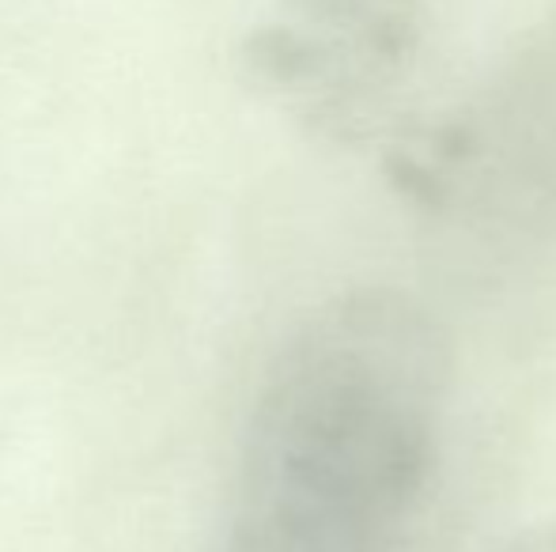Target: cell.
<instances>
[{
  "mask_svg": "<svg viewBox=\"0 0 556 552\" xmlns=\"http://www.w3.org/2000/svg\"><path fill=\"white\" fill-rule=\"evenodd\" d=\"M451 337L397 287L318 307L273 356L220 552H402L440 465Z\"/></svg>",
  "mask_w": 556,
  "mask_h": 552,
  "instance_id": "obj_1",
  "label": "cell"
},
{
  "mask_svg": "<svg viewBox=\"0 0 556 552\" xmlns=\"http://www.w3.org/2000/svg\"><path fill=\"white\" fill-rule=\"evenodd\" d=\"M394 193L484 239L556 228V15L534 27L454 111L382 144Z\"/></svg>",
  "mask_w": 556,
  "mask_h": 552,
  "instance_id": "obj_2",
  "label": "cell"
},
{
  "mask_svg": "<svg viewBox=\"0 0 556 552\" xmlns=\"http://www.w3.org/2000/svg\"><path fill=\"white\" fill-rule=\"evenodd\" d=\"M428 38L425 0H269L239 42V73L307 133L387 144Z\"/></svg>",
  "mask_w": 556,
  "mask_h": 552,
  "instance_id": "obj_3",
  "label": "cell"
},
{
  "mask_svg": "<svg viewBox=\"0 0 556 552\" xmlns=\"http://www.w3.org/2000/svg\"><path fill=\"white\" fill-rule=\"evenodd\" d=\"M496 552H556V518L519 530L511 541H504Z\"/></svg>",
  "mask_w": 556,
  "mask_h": 552,
  "instance_id": "obj_4",
  "label": "cell"
}]
</instances>
